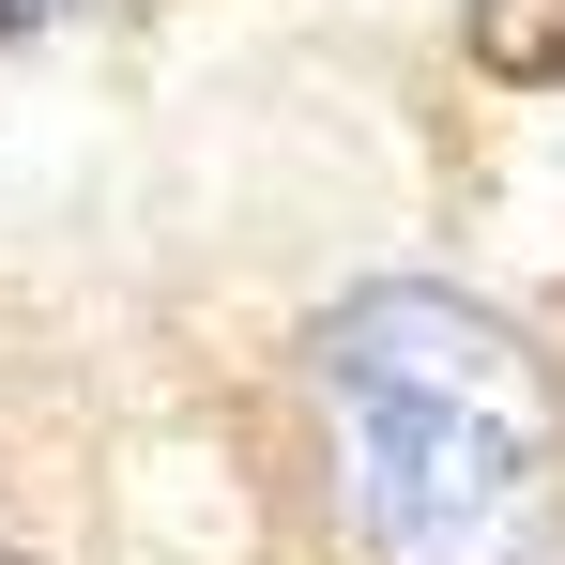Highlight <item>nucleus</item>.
Instances as JSON below:
<instances>
[{
  "instance_id": "f257e3e1",
  "label": "nucleus",
  "mask_w": 565,
  "mask_h": 565,
  "mask_svg": "<svg viewBox=\"0 0 565 565\" xmlns=\"http://www.w3.org/2000/svg\"><path fill=\"white\" fill-rule=\"evenodd\" d=\"M321 473L367 565H551L565 551V397L473 290L382 276L306 337Z\"/></svg>"
}]
</instances>
